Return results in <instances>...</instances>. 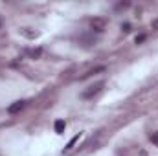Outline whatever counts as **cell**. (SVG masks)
I'll list each match as a JSON object with an SVG mask.
<instances>
[{
  "instance_id": "3957f363",
  "label": "cell",
  "mask_w": 158,
  "mask_h": 156,
  "mask_svg": "<svg viewBox=\"0 0 158 156\" xmlns=\"http://www.w3.org/2000/svg\"><path fill=\"white\" fill-rule=\"evenodd\" d=\"M24 107H26V101H22V99H20V101L11 103V105L7 107V112H9V114H17V112H20Z\"/></svg>"
},
{
  "instance_id": "5b68a950",
  "label": "cell",
  "mask_w": 158,
  "mask_h": 156,
  "mask_svg": "<svg viewBox=\"0 0 158 156\" xmlns=\"http://www.w3.org/2000/svg\"><path fill=\"white\" fill-rule=\"evenodd\" d=\"M26 53H28L31 59H39L40 55H42V50H40V48H31V50H28Z\"/></svg>"
},
{
  "instance_id": "9c48e42d",
  "label": "cell",
  "mask_w": 158,
  "mask_h": 156,
  "mask_svg": "<svg viewBox=\"0 0 158 156\" xmlns=\"http://www.w3.org/2000/svg\"><path fill=\"white\" fill-rule=\"evenodd\" d=\"M134 40H136V44H140V42H143V40H145V35H138Z\"/></svg>"
},
{
  "instance_id": "6da1fadb",
  "label": "cell",
  "mask_w": 158,
  "mask_h": 156,
  "mask_svg": "<svg viewBox=\"0 0 158 156\" xmlns=\"http://www.w3.org/2000/svg\"><path fill=\"white\" fill-rule=\"evenodd\" d=\"M103 86H105V81H98V83H94V84L86 86V90H83V92H81V97H83V99H90V97H94L96 94H99Z\"/></svg>"
},
{
  "instance_id": "277c9868",
  "label": "cell",
  "mask_w": 158,
  "mask_h": 156,
  "mask_svg": "<svg viewBox=\"0 0 158 156\" xmlns=\"http://www.w3.org/2000/svg\"><path fill=\"white\" fill-rule=\"evenodd\" d=\"M53 127H55V132H57V134H63V132H64V129H66V123H64L63 119H57Z\"/></svg>"
},
{
  "instance_id": "8992f818",
  "label": "cell",
  "mask_w": 158,
  "mask_h": 156,
  "mask_svg": "<svg viewBox=\"0 0 158 156\" xmlns=\"http://www.w3.org/2000/svg\"><path fill=\"white\" fill-rule=\"evenodd\" d=\"M79 138H81V134H77V136H74V138H72V140L68 142V145H66V149H64V151H72V149H74V145H76V143L79 142Z\"/></svg>"
},
{
  "instance_id": "52a82bcc",
  "label": "cell",
  "mask_w": 158,
  "mask_h": 156,
  "mask_svg": "<svg viewBox=\"0 0 158 156\" xmlns=\"http://www.w3.org/2000/svg\"><path fill=\"white\" fill-rule=\"evenodd\" d=\"M149 140H151V143H155V145L158 147V130L153 132V134H149Z\"/></svg>"
},
{
  "instance_id": "7a4b0ae2",
  "label": "cell",
  "mask_w": 158,
  "mask_h": 156,
  "mask_svg": "<svg viewBox=\"0 0 158 156\" xmlns=\"http://www.w3.org/2000/svg\"><path fill=\"white\" fill-rule=\"evenodd\" d=\"M90 28H92V31L101 33V31L107 28V20H105L103 17H96V18H92V20H90Z\"/></svg>"
},
{
  "instance_id": "30bf717a",
  "label": "cell",
  "mask_w": 158,
  "mask_h": 156,
  "mask_svg": "<svg viewBox=\"0 0 158 156\" xmlns=\"http://www.w3.org/2000/svg\"><path fill=\"white\" fill-rule=\"evenodd\" d=\"M151 28H153V30H158V18H156V20H153V24H151Z\"/></svg>"
},
{
  "instance_id": "ba28073f",
  "label": "cell",
  "mask_w": 158,
  "mask_h": 156,
  "mask_svg": "<svg viewBox=\"0 0 158 156\" xmlns=\"http://www.w3.org/2000/svg\"><path fill=\"white\" fill-rule=\"evenodd\" d=\"M121 30H123L125 33H129V31H131V24H129V22H125V24H121Z\"/></svg>"
}]
</instances>
